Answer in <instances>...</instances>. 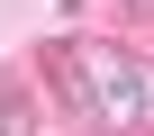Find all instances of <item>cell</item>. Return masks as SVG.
<instances>
[{
  "label": "cell",
  "mask_w": 154,
  "mask_h": 136,
  "mask_svg": "<svg viewBox=\"0 0 154 136\" xmlns=\"http://www.w3.org/2000/svg\"><path fill=\"white\" fill-rule=\"evenodd\" d=\"M63 63V91H72V109L82 118H100L109 136H136V127H154V63H136V54H118V45H72V54H54Z\"/></svg>",
  "instance_id": "6da1fadb"
},
{
  "label": "cell",
  "mask_w": 154,
  "mask_h": 136,
  "mask_svg": "<svg viewBox=\"0 0 154 136\" xmlns=\"http://www.w3.org/2000/svg\"><path fill=\"white\" fill-rule=\"evenodd\" d=\"M0 136H27V100L18 91H0Z\"/></svg>",
  "instance_id": "7a4b0ae2"
},
{
  "label": "cell",
  "mask_w": 154,
  "mask_h": 136,
  "mask_svg": "<svg viewBox=\"0 0 154 136\" xmlns=\"http://www.w3.org/2000/svg\"><path fill=\"white\" fill-rule=\"evenodd\" d=\"M145 9H154V0H145Z\"/></svg>",
  "instance_id": "3957f363"
}]
</instances>
